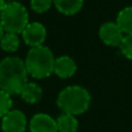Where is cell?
<instances>
[{
	"mask_svg": "<svg viewBox=\"0 0 132 132\" xmlns=\"http://www.w3.org/2000/svg\"><path fill=\"white\" fill-rule=\"evenodd\" d=\"M21 39L18 34H13V32H5L2 38L0 39V48L4 51L9 53L16 52L20 48Z\"/></svg>",
	"mask_w": 132,
	"mask_h": 132,
	"instance_id": "cell-14",
	"label": "cell"
},
{
	"mask_svg": "<svg viewBox=\"0 0 132 132\" xmlns=\"http://www.w3.org/2000/svg\"><path fill=\"white\" fill-rule=\"evenodd\" d=\"M56 122L58 132H78L79 130V121L74 115L62 112L56 118Z\"/></svg>",
	"mask_w": 132,
	"mask_h": 132,
	"instance_id": "cell-12",
	"label": "cell"
},
{
	"mask_svg": "<svg viewBox=\"0 0 132 132\" xmlns=\"http://www.w3.org/2000/svg\"><path fill=\"white\" fill-rule=\"evenodd\" d=\"M28 125L27 116L19 109H12L1 118L2 132H26Z\"/></svg>",
	"mask_w": 132,
	"mask_h": 132,
	"instance_id": "cell-5",
	"label": "cell"
},
{
	"mask_svg": "<svg viewBox=\"0 0 132 132\" xmlns=\"http://www.w3.org/2000/svg\"><path fill=\"white\" fill-rule=\"evenodd\" d=\"M92 103L90 93L79 85L65 87L57 96V105L62 112L78 116L89 109Z\"/></svg>",
	"mask_w": 132,
	"mask_h": 132,
	"instance_id": "cell-2",
	"label": "cell"
},
{
	"mask_svg": "<svg viewBox=\"0 0 132 132\" xmlns=\"http://www.w3.org/2000/svg\"><path fill=\"white\" fill-rule=\"evenodd\" d=\"M28 71L24 60L8 56L0 60V89L13 95H20L28 82Z\"/></svg>",
	"mask_w": 132,
	"mask_h": 132,
	"instance_id": "cell-1",
	"label": "cell"
},
{
	"mask_svg": "<svg viewBox=\"0 0 132 132\" xmlns=\"http://www.w3.org/2000/svg\"><path fill=\"white\" fill-rule=\"evenodd\" d=\"M46 28L41 22H29L21 32L23 42L30 48H36L44 44L46 39Z\"/></svg>",
	"mask_w": 132,
	"mask_h": 132,
	"instance_id": "cell-6",
	"label": "cell"
},
{
	"mask_svg": "<svg viewBox=\"0 0 132 132\" xmlns=\"http://www.w3.org/2000/svg\"><path fill=\"white\" fill-rule=\"evenodd\" d=\"M20 96L26 103L28 104H35L39 102L43 97V89L36 82H29L26 84L20 93Z\"/></svg>",
	"mask_w": 132,
	"mask_h": 132,
	"instance_id": "cell-10",
	"label": "cell"
},
{
	"mask_svg": "<svg viewBox=\"0 0 132 132\" xmlns=\"http://www.w3.org/2000/svg\"><path fill=\"white\" fill-rule=\"evenodd\" d=\"M0 21L6 32L19 35L29 23V13L19 1H8L0 13Z\"/></svg>",
	"mask_w": 132,
	"mask_h": 132,
	"instance_id": "cell-4",
	"label": "cell"
},
{
	"mask_svg": "<svg viewBox=\"0 0 132 132\" xmlns=\"http://www.w3.org/2000/svg\"><path fill=\"white\" fill-rule=\"evenodd\" d=\"M77 72V64L70 56H59L55 60L53 73L60 79H70Z\"/></svg>",
	"mask_w": 132,
	"mask_h": 132,
	"instance_id": "cell-9",
	"label": "cell"
},
{
	"mask_svg": "<svg viewBox=\"0 0 132 132\" xmlns=\"http://www.w3.org/2000/svg\"><path fill=\"white\" fill-rule=\"evenodd\" d=\"M55 55L45 45L30 48L24 59L28 74L34 79H46L53 74Z\"/></svg>",
	"mask_w": 132,
	"mask_h": 132,
	"instance_id": "cell-3",
	"label": "cell"
},
{
	"mask_svg": "<svg viewBox=\"0 0 132 132\" xmlns=\"http://www.w3.org/2000/svg\"><path fill=\"white\" fill-rule=\"evenodd\" d=\"M6 0H0V13H1V11L4 9V7H5V5H6Z\"/></svg>",
	"mask_w": 132,
	"mask_h": 132,
	"instance_id": "cell-19",
	"label": "cell"
},
{
	"mask_svg": "<svg viewBox=\"0 0 132 132\" xmlns=\"http://www.w3.org/2000/svg\"><path fill=\"white\" fill-rule=\"evenodd\" d=\"M56 9L64 15H74L81 11L84 0H53Z\"/></svg>",
	"mask_w": 132,
	"mask_h": 132,
	"instance_id": "cell-11",
	"label": "cell"
},
{
	"mask_svg": "<svg viewBox=\"0 0 132 132\" xmlns=\"http://www.w3.org/2000/svg\"><path fill=\"white\" fill-rule=\"evenodd\" d=\"M53 0H30V7L34 12L43 14L52 7Z\"/></svg>",
	"mask_w": 132,
	"mask_h": 132,
	"instance_id": "cell-16",
	"label": "cell"
},
{
	"mask_svg": "<svg viewBox=\"0 0 132 132\" xmlns=\"http://www.w3.org/2000/svg\"><path fill=\"white\" fill-rule=\"evenodd\" d=\"M6 1L8 2V1H16V0H6Z\"/></svg>",
	"mask_w": 132,
	"mask_h": 132,
	"instance_id": "cell-20",
	"label": "cell"
},
{
	"mask_svg": "<svg viewBox=\"0 0 132 132\" xmlns=\"http://www.w3.org/2000/svg\"><path fill=\"white\" fill-rule=\"evenodd\" d=\"M98 36L108 46H119L125 35L122 32L116 22H105L100 27Z\"/></svg>",
	"mask_w": 132,
	"mask_h": 132,
	"instance_id": "cell-7",
	"label": "cell"
},
{
	"mask_svg": "<svg viewBox=\"0 0 132 132\" xmlns=\"http://www.w3.org/2000/svg\"><path fill=\"white\" fill-rule=\"evenodd\" d=\"M13 109V98L12 95L0 89V118Z\"/></svg>",
	"mask_w": 132,
	"mask_h": 132,
	"instance_id": "cell-15",
	"label": "cell"
},
{
	"mask_svg": "<svg viewBox=\"0 0 132 132\" xmlns=\"http://www.w3.org/2000/svg\"><path fill=\"white\" fill-rule=\"evenodd\" d=\"M28 129L30 132H58L56 119L45 112L35 114L30 118Z\"/></svg>",
	"mask_w": 132,
	"mask_h": 132,
	"instance_id": "cell-8",
	"label": "cell"
},
{
	"mask_svg": "<svg viewBox=\"0 0 132 132\" xmlns=\"http://www.w3.org/2000/svg\"><path fill=\"white\" fill-rule=\"evenodd\" d=\"M119 49H121V52L124 57L132 60V34L124 36L122 44L119 45Z\"/></svg>",
	"mask_w": 132,
	"mask_h": 132,
	"instance_id": "cell-17",
	"label": "cell"
},
{
	"mask_svg": "<svg viewBox=\"0 0 132 132\" xmlns=\"http://www.w3.org/2000/svg\"><path fill=\"white\" fill-rule=\"evenodd\" d=\"M116 23L124 35L132 34V6L123 8L116 18Z\"/></svg>",
	"mask_w": 132,
	"mask_h": 132,
	"instance_id": "cell-13",
	"label": "cell"
},
{
	"mask_svg": "<svg viewBox=\"0 0 132 132\" xmlns=\"http://www.w3.org/2000/svg\"><path fill=\"white\" fill-rule=\"evenodd\" d=\"M5 29H4V27H2V23H1V21H0V39L2 38V36H4V34H5Z\"/></svg>",
	"mask_w": 132,
	"mask_h": 132,
	"instance_id": "cell-18",
	"label": "cell"
}]
</instances>
